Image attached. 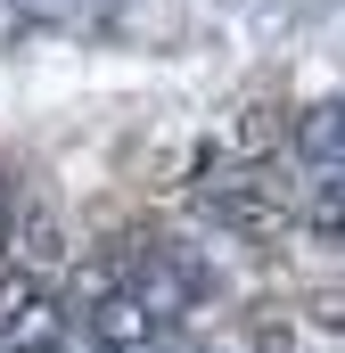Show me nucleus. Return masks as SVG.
Here are the masks:
<instances>
[{"instance_id":"1","label":"nucleus","mask_w":345,"mask_h":353,"mask_svg":"<svg viewBox=\"0 0 345 353\" xmlns=\"http://www.w3.org/2000/svg\"><path fill=\"white\" fill-rule=\"evenodd\" d=\"M197 205H206V222L230 230V239H271L279 222L304 214L296 173H279V165H222V173L197 189Z\"/></svg>"},{"instance_id":"2","label":"nucleus","mask_w":345,"mask_h":353,"mask_svg":"<svg viewBox=\"0 0 345 353\" xmlns=\"http://www.w3.org/2000/svg\"><path fill=\"white\" fill-rule=\"evenodd\" d=\"M66 312L50 304V288L33 279V271H0V345H50V329H58Z\"/></svg>"},{"instance_id":"3","label":"nucleus","mask_w":345,"mask_h":353,"mask_svg":"<svg viewBox=\"0 0 345 353\" xmlns=\"http://www.w3.org/2000/svg\"><path fill=\"white\" fill-rule=\"evenodd\" d=\"M66 222H58V205H41V197H25L17 205V230H8V263L33 271V279H50V271H66Z\"/></svg>"},{"instance_id":"4","label":"nucleus","mask_w":345,"mask_h":353,"mask_svg":"<svg viewBox=\"0 0 345 353\" xmlns=\"http://www.w3.org/2000/svg\"><path fill=\"white\" fill-rule=\"evenodd\" d=\"M288 157L304 165V173H345V99H313V107H296V132H288Z\"/></svg>"},{"instance_id":"5","label":"nucleus","mask_w":345,"mask_h":353,"mask_svg":"<svg viewBox=\"0 0 345 353\" xmlns=\"http://www.w3.org/2000/svg\"><path fill=\"white\" fill-rule=\"evenodd\" d=\"M296 132V115H279V107H239L230 123H222V140H214V165H271V148Z\"/></svg>"},{"instance_id":"6","label":"nucleus","mask_w":345,"mask_h":353,"mask_svg":"<svg viewBox=\"0 0 345 353\" xmlns=\"http://www.w3.org/2000/svg\"><path fill=\"white\" fill-rule=\"evenodd\" d=\"M304 230H313L321 247H345V173L321 181V189L304 197Z\"/></svg>"},{"instance_id":"7","label":"nucleus","mask_w":345,"mask_h":353,"mask_svg":"<svg viewBox=\"0 0 345 353\" xmlns=\"http://www.w3.org/2000/svg\"><path fill=\"white\" fill-rule=\"evenodd\" d=\"M313 321H321V329H345V296H337V288L313 296Z\"/></svg>"},{"instance_id":"8","label":"nucleus","mask_w":345,"mask_h":353,"mask_svg":"<svg viewBox=\"0 0 345 353\" xmlns=\"http://www.w3.org/2000/svg\"><path fill=\"white\" fill-rule=\"evenodd\" d=\"M17 205H25V197H17V181H0V247H8V230H17Z\"/></svg>"},{"instance_id":"9","label":"nucleus","mask_w":345,"mask_h":353,"mask_svg":"<svg viewBox=\"0 0 345 353\" xmlns=\"http://www.w3.org/2000/svg\"><path fill=\"white\" fill-rule=\"evenodd\" d=\"M107 353H172L165 337H148V345H107Z\"/></svg>"},{"instance_id":"10","label":"nucleus","mask_w":345,"mask_h":353,"mask_svg":"<svg viewBox=\"0 0 345 353\" xmlns=\"http://www.w3.org/2000/svg\"><path fill=\"white\" fill-rule=\"evenodd\" d=\"M0 353H41V345H0Z\"/></svg>"}]
</instances>
